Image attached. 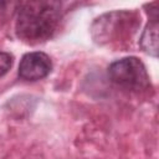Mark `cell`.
<instances>
[{
	"label": "cell",
	"instance_id": "6",
	"mask_svg": "<svg viewBox=\"0 0 159 159\" xmlns=\"http://www.w3.org/2000/svg\"><path fill=\"white\" fill-rule=\"evenodd\" d=\"M12 62H14L12 55L5 51H0V77L9 72V70L12 66Z\"/></svg>",
	"mask_w": 159,
	"mask_h": 159
},
{
	"label": "cell",
	"instance_id": "5",
	"mask_svg": "<svg viewBox=\"0 0 159 159\" xmlns=\"http://www.w3.org/2000/svg\"><path fill=\"white\" fill-rule=\"evenodd\" d=\"M139 43L145 53L154 57L158 56V20H150L148 22L140 36Z\"/></svg>",
	"mask_w": 159,
	"mask_h": 159
},
{
	"label": "cell",
	"instance_id": "4",
	"mask_svg": "<svg viewBox=\"0 0 159 159\" xmlns=\"http://www.w3.org/2000/svg\"><path fill=\"white\" fill-rule=\"evenodd\" d=\"M52 61L48 55L41 51L27 52L22 56L19 65V76L26 81H39L50 75Z\"/></svg>",
	"mask_w": 159,
	"mask_h": 159
},
{
	"label": "cell",
	"instance_id": "1",
	"mask_svg": "<svg viewBox=\"0 0 159 159\" xmlns=\"http://www.w3.org/2000/svg\"><path fill=\"white\" fill-rule=\"evenodd\" d=\"M61 16L58 1H22L16 9V35L29 45L45 42L56 32Z\"/></svg>",
	"mask_w": 159,
	"mask_h": 159
},
{
	"label": "cell",
	"instance_id": "3",
	"mask_svg": "<svg viewBox=\"0 0 159 159\" xmlns=\"http://www.w3.org/2000/svg\"><path fill=\"white\" fill-rule=\"evenodd\" d=\"M108 77L113 83L124 89L138 92L150 86L145 66L135 56L123 57L112 62L108 67Z\"/></svg>",
	"mask_w": 159,
	"mask_h": 159
},
{
	"label": "cell",
	"instance_id": "2",
	"mask_svg": "<svg viewBox=\"0 0 159 159\" xmlns=\"http://www.w3.org/2000/svg\"><path fill=\"white\" fill-rule=\"evenodd\" d=\"M137 25L138 17L134 12L113 11L96 19L91 31L96 42L106 43L130 35V32L135 31Z\"/></svg>",
	"mask_w": 159,
	"mask_h": 159
}]
</instances>
